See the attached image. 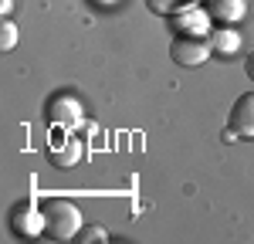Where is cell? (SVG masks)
<instances>
[{
    "label": "cell",
    "mask_w": 254,
    "mask_h": 244,
    "mask_svg": "<svg viewBox=\"0 0 254 244\" xmlns=\"http://www.w3.org/2000/svg\"><path fill=\"white\" fill-rule=\"evenodd\" d=\"M10 10H14V0H0V17H10Z\"/></svg>",
    "instance_id": "obj_13"
},
{
    "label": "cell",
    "mask_w": 254,
    "mask_h": 244,
    "mask_svg": "<svg viewBox=\"0 0 254 244\" xmlns=\"http://www.w3.org/2000/svg\"><path fill=\"white\" fill-rule=\"evenodd\" d=\"M0 44H3V51L17 48V24L7 20V17H3V24H0Z\"/></svg>",
    "instance_id": "obj_11"
},
{
    "label": "cell",
    "mask_w": 254,
    "mask_h": 244,
    "mask_svg": "<svg viewBox=\"0 0 254 244\" xmlns=\"http://www.w3.org/2000/svg\"><path fill=\"white\" fill-rule=\"evenodd\" d=\"M207 14L220 24H237L248 14V3L244 0H207Z\"/></svg>",
    "instance_id": "obj_6"
},
{
    "label": "cell",
    "mask_w": 254,
    "mask_h": 244,
    "mask_svg": "<svg viewBox=\"0 0 254 244\" xmlns=\"http://www.w3.org/2000/svg\"><path fill=\"white\" fill-rule=\"evenodd\" d=\"M146 7L153 10V14H170L180 7V0H146Z\"/></svg>",
    "instance_id": "obj_12"
},
{
    "label": "cell",
    "mask_w": 254,
    "mask_h": 244,
    "mask_svg": "<svg viewBox=\"0 0 254 244\" xmlns=\"http://www.w3.org/2000/svg\"><path fill=\"white\" fill-rule=\"evenodd\" d=\"M78 160H81V142H75V139H68L61 149L55 146V153H51V163L61 166V170H64V166H75Z\"/></svg>",
    "instance_id": "obj_8"
},
{
    "label": "cell",
    "mask_w": 254,
    "mask_h": 244,
    "mask_svg": "<svg viewBox=\"0 0 254 244\" xmlns=\"http://www.w3.org/2000/svg\"><path fill=\"white\" fill-rule=\"evenodd\" d=\"M78 241L81 244H105V241H109V231H105L102 224H88V227H81V231H78Z\"/></svg>",
    "instance_id": "obj_10"
},
{
    "label": "cell",
    "mask_w": 254,
    "mask_h": 244,
    "mask_svg": "<svg viewBox=\"0 0 254 244\" xmlns=\"http://www.w3.org/2000/svg\"><path fill=\"white\" fill-rule=\"evenodd\" d=\"M85 119V105L68 92H55L51 99L44 102V122L58 125V129H75Z\"/></svg>",
    "instance_id": "obj_2"
},
{
    "label": "cell",
    "mask_w": 254,
    "mask_h": 244,
    "mask_svg": "<svg viewBox=\"0 0 254 244\" xmlns=\"http://www.w3.org/2000/svg\"><path fill=\"white\" fill-rule=\"evenodd\" d=\"M244 71H248V78H254V51L248 55V61H244Z\"/></svg>",
    "instance_id": "obj_14"
},
{
    "label": "cell",
    "mask_w": 254,
    "mask_h": 244,
    "mask_svg": "<svg viewBox=\"0 0 254 244\" xmlns=\"http://www.w3.org/2000/svg\"><path fill=\"white\" fill-rule=\"evenodd\" d=\"M227 125H231V136L254 139V92H244L241 99H234L231 116H227Z\"/></svg>",
    "instance_id": "obj_5"
},
{
    "label": "cell",
    "mask_w": 254,
    "mask_h": 244,
    "mask_svg": "<svg viewBox=\"0 0 254 244\" xmlns=\"http://www.w3.org/2000/svg\"><path fill=\"white\" fill-rule=\"evenodd\" d=\"M210 44H214L217 51H224V55H234L237 44H241V38H237L234 31H217L214 38H210Z\"/></svg>",
    "instance_id": "obj_9"
},
{
    "label": "cell",
    "mask_w": 254,
    "mask_h": 244,
    "mask_svg": "<svg viewBox=\"0 0 254 244\" xmlns=\"http://www.w3.org/2000/svg\"><path fill=\"white\" fill-rule=\"evenodd\" d=\"M214 44L203 38V34H176L173 44H170V58L180 64V68H193V64H203L210 58Z\"/></svg>",
    "instance_id": "obj_3"
},
{
    "label": "cell",
    "mask_w": 254,
    "mask_h": 244,
    "mask_svg": "<svg viewBox=\"0 0 254 244\" xmlns=\"http://www.w3.org/2000/svg\"><path fill=\"white\" fill-rule=\"evenodd\" d=\"M44 231L51 234V238H58V241H71V238H78L81 231V210L75 207L71 200H48L44 207Z\"/></svg>",
    "instance_id": "obj_1"
},
{
    "label": "cell",
    "mask_w": 254,
    "mask_h": 244,
    "mask_svg": "<svg viewBox=\"0 0 254 244\" xmlns=\"http://www.w3.org/2000/svg\"><path fill=\"white\" fill-rule=\"evenodd\" d=\"M210 14H203L200 7H183L180 14H176V31L180 34H203L207 31V24H210Z\"/></svg>",
    "instance_id": "obj_7"
},
{
    "label": "cell",
    "mask_w": 254,
    "mask_h": 244,
    "mask_svg": "<svg viewBox=\"0 0 254 244\" xmlns=\"http://www.w3.org/2000/svg\"><path fill=\"white\" fill-rule=\"evenodd\" d=\"M7 224H10V231L17 238H38L41 231H44V210L31 200H20L17 207H10Z\"/></svg>",
    "instance_id": "obj_4"
}]
</instances>
